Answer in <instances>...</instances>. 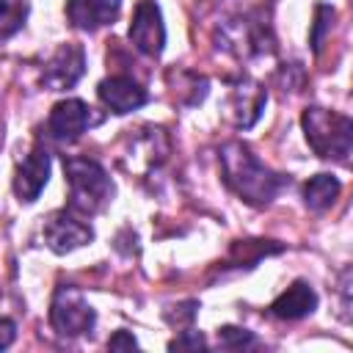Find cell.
Listing matches in <instances>:
<instances>
[{"instance_id": "obj_13", "label": "cell", "mask_w": 353, "mask_h": 353, "mask_svg": "<svg viewBox=\"0 0 353 353\" xmlns=\"http://www.w3.org/2000/svg\"><path fill=\"white\" fill-rule=\"evenodd\" d=\"M314 309H317V292L306 281H292L270 303V314L279 317V320H301V317L312 314Z\"/></svg>"}, {"instance_id": "obj_4", "label": "cell", "mask_w": 353, "mask_h": 353, "mask_svg": "<svg viewBox=\"0 0 353 353\" xmlns=\"http://www.w3.org/2000/svg\"><path fill=\"white\" fill-rule=\"evenodd\" d=\"M97 323V312L91 309V303L85 301V295L72 287V284H61L52 295L50 303V325L58 336H83L94 328Z\"/></svg>"}, {"instance_id": "obj_17", "label": "cell", "mask_w": 353, "mask_h": 353, "mask_svg": "<svg viewBox=\"0 0 353 353\" xmlns=\"http://www.w3.org/2000/svg\"><path fill=\"white\" fill-rule=\"evenodd\" d=\"M331 19H334V8L325 6V3H320L314 8V28H312V47L314 50L323 47V33L331 28Z\"/></svg>"}, {"instance_id": "obj_1", "label": "cell", "mask_w": 353, "mask_h": 353, "mask_svg": "<svg viewBox=\"0 0 353 353\" xmlns=\"http://www.w3.org/2000/svg\"><path fill=\"white\" fill-rule=\"evenodd\" d=\"M221 160V174L223 182L245 201L254 207H265L270 204L279 190L284 188V176L276 174L273 168H268L245 143L232 141L221 149L218 154Z\"/></svg>"}, {"instance_id": "obj_20", "label": "cell", "mask_w": 353, "mask_h": 353, "mask_svg": "<svg viewBox=\"0 0 353 353\" xmlns=\"http://www.w3.org/2000/svg\"><path fill=\"white\" fill-rule=\"evenodd\" d=\"M17 339V323L11 317H0V350H6Z\"/></svg>"}, {"instance_id": "obj_3", "label": "cell", "mask_w": 353, "mask_h": 353, "mask_svg": "<svg viewBox=\"0 0 353 353\" xmlns=\"http://www.w3.org/2000/svg\"><path fill=\"white\" fill-rule=\"evenodd\" d=\"M301 127L306 135V143L317 157H331L345 163L353 149V121L342 113L325 110V108H306L301 116Z\"/></svg>"}, {"instance_id": "obj_12", "label": "cell", "mask_w": 353, "mask_h": 353, "mask_svg": "<svg viewBox=\"0 0 353 353\" xmlns=\"http://www.w3.org/2000/svg\"><path fill=\"white\" fill-rule=\"evenodd\" d=\"M265 102H268V94L259 83L254 80H240L232 91V119L237 127H254L256 119L262 116L265 110Z\"/></svg>"}, {"instance_id": "obj_6", "label": "cell", "mask_w": 353, "mask_h": 353, "mask_svg": "<svg viewBox=\"0 0 353 353\" xmlns=\"http://www.w3.org/2000/svg\"><path fill=\"white\" fill-rule=\"evenodd\" d=\"M44 243L50 251L55 254H69L85 243L94 240V229L80 218L74 215L72 210H61V212H52L47 221H44Z\"/></svg>"}, {"instance_id": "obj_19", "label": "cell", "mask_w": 353, "mask_h": 353, "mask_svg": "<svg viewBox=\"0 0 353 353\" xmlns=\"http://www.w3.org/2000/svg\"><path fill=\"white\" fill-rule=\"evenodd\" d=\"M132 347H138V342H135V336L130 334V331H116L110 339H108V350H132Z\"/></svg>"}, {"instance_id": "obj_9", "label": "cell", "mask_w": 353, "mask_h": 353, "mask_svg": "<svg viewBox=\"0 0 353 353\" xmlns=\"http://www.w3.org/2000/svg\"><path fill=\"white\" fill-rule=\"evenodd\" d=\"M50 179V154L47 149L36 146L33 152L25 154V160L17 163V171H14V193L19 201L30 204L41 196L44 185Z\"/></svg>"}, {"instance_id": "obj_14", "label": "cell", "mask_w": 353, "mask_h": 353, "mask_svg": "<svg viewBox=\"0 0 353 353\" xmlns=\"http://www.w3.org/2000/svg\"><path fill=\"white\" fill-rule=\"evenodd\" d=\"M339 193H342V185H339L336 176H331V174H317V176H312V179L303 185V204H306L309 210H314V212H323V210H328V207L339 199Z\"/></svg>"}, {"instance_id": "obj_16", "label": "cell", "mask_w": 353, "mask_h": 353, "mask_svg": "<svg viewBox=\"0 0 353 353\" xmlns=\"http://www.w3.org/2000/svg\"><path fill=\"white\" fill-rule=\"evenodd\" d=\"M254 334L245 331V328H237V325H223L218 328V345L221 347H229V350H240V347H248L254 345Z\"/></svg>"}, {"instance_id": "obj_18", "label": "cell", "mask_w": 353, "mask_h": 353, "mask_svg": "<svg viewBox=\"0 0 353 353\" xmlns=\"http://www.w3.org/2000/svg\"><path fill=\"white\" fill-rule=\"evenodd\" d=\"M188 347H207V339L199 334V331H193V328H188V331H179V336H174L171 342H168V350H188Z\"/></svg>"}, {"instance_id": "obj_15", "label": "cell", "mask_w": 353, "mask_h": 353, "mask_svg": "<svg viewBox=\"0 0 353 353\" xmlns=\"http://www.w3.org/2000/svg\"><path fill=\"white\" fill-rule=\"evenodd\" d=\"M25 19H28V3L25 0H0V41L19 33Z\"/></svg>"}, {"instance_id": "obj_2", "label": "cell", "mask_w": 353, "mask_h": 353, "mask_svg": "<svg viewBox=\"0 0 353 353\" xmlns=\"http://www.w3.org/2000/svg\"><path fill=\"white\" fill-rule=\"evenodd\" d=\"M63 174H66V185H69V207L74 215L80 218H91L97 212H102L116 188L113 179L108 176V171L88 157H63Z\"/></svg>"}, {"instance_id": "obj_11", "label": "cell", "mask_w": 353, "mask_h": 353, "mask_svg": "<svg viewBox=\"0 0 353 353\" xmlns=\"http://www.w3.org/2000/svg\"><path fill=\"white\" fill-rule=\"evenodd\" d=\"M121 11V0H69L66 17L80 30H97L110 25Z\"/></svg>"}, {"instance_id": "obj_5", "label": "cell", "mask_w": 353, "mask_h": 353, "mask_svg": "<svg viewBox=\"0 0 353 353\" xmlns=\"http://www.w3.org/2000/svg\"><path fill=\"white\" fill-rule=\"evenodd\" d=\"M132 47L143 55L157 58L165 47V25H163V14L157 8L154 0H141L132 11V22L127 30Z\"/></svg>"}, {"instance_id": "obj_7", "label": "cell", "mask_w": 353, "mask_h": 353, "mask_svg": "<svg viewBox=\"0 0 353 353\" xmlns=\"http://www.w3.org/2000/svg\"><path fill=\"white\" fill-rule=\"evenodd\" d=\"M83 72H85V50L69 41V44H61L52 52V58L44 63L41 85L47 91H66L83 77Z\"/></svg>"}, {"instance_id": "obj_10", "label": "cell", "mask_w": 353, "mask_h": 353, "mask_svg": "<svg viewBox=\"0 0 353 353\" xmlns=\"http://www.w3.org/2000/svg\"><path fill=\"white\" fill-rule=\"evenodd\" d=\"M97 97L102 99L105 108H110L119 116L143 108L146 99H149L146 88L141 83H135L132 77H127V74H110V77H105L97 85Z\"/></svg>"}, {"instance_id": "obj_8", "label": "cell", "mask_w": 353, "mask_h": 353, "mask_svg": "<svg viewBox=\"0 0 353 353\" xmlns=\"http://www.w3.org/2000/svg\"><path fill=\"white\" fill-rule=\"evenodd\" d=\"M91 108L83 99H61L52 105L50 119H47V130L55 141L61 143H72L77 141L88 127H91Z\"/></svg>"}]
</instances>
